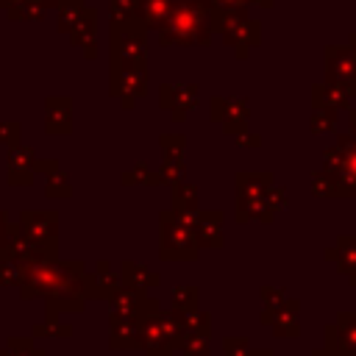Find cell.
Here are the masks:
<instances>
[{
    "label": "cell",
    "mask_w": 356,
    "mask_h": 356,
    "mask_svg": "<svg viewBox=\"0 0 356 356\" xmlns=\"http://www.w3.org/2000/svg\"><path fill=\"white\" fill-rule=\"evenodd\" d=\"M195 217L197 211L178 214V211H161V259H195L197 256V239H195Z\"/></svg>",
    "instance_id": "1"
},
{
    "label": "cell",
    "mask_w": 356,
    "mask_h": 356,
    "mask_svg": "<svg viewBox=\"0 0 356 356\" xmlns=\"http://www.w3.org/2000/svg\"><path fill=\"white\" fill-rule=\"evenodd\" d=\"M273 189L270 172H239L236 175V222L261 220L270 222L273 211L267 206V192Z\"/></svg>",
    "instance_id": "2"
},
{
    "label": "cell",
    "mask_w": 356,
    "mask_h": 356,
    "mask_svg": "<svg viewBox=\"0 0 356 356\" xmlns=\"http://www.w3.org/2000/svg\"><path fill=\"white\" fill-rule=\"evenodd\" d=\"M181 325L172 312H156L142 320V348L147 356H172L178 350Z\"/></svg>",
    "instance_id": "3"
},
{
    "label": "cell",
    "mask_w": 356,
    "mask_h": 356,
    "mask_svg": "<svg viewBox=\"0 0 356 356\" xmlns=\"http://www.w3.org/2000/svg\"><path fill=\"white\" fill-rule=\"evenodd\" d=\"M337 175L342 197H356V136H339L334 147L325 150V167Z\"/></svg>",
    "instance_id": "4"
},
{
    "label": "cell",
    "mask_w": 356,
    "mask_h": 356,
    "mask_svg": "<svg viewBox=\"0 0 356 356\" xmlns=\"http://www.w3.org/2000/svg\"><path fill=\"white\" fill-rule=\"evenodd\" d=\"M17 234L25 245L31 248H44L56 250V236H58V214L56 211H22Z\"/></svg>",
    "instance_id": "5"
},
{
    "label": "cell",
    "mask_w": 356,
    "mask_h": 356,
    "mask_svg": "<svg viewBox=\"0 0 356 356\" xmlns=\"http://www.w3.org/2000/svg\"><path fill=\"white\" fill-rule=\"evenodd\" d=\"M108 303H111V320H139L142 323L159 312V303L153 298H147L139 289H128V286H120L108 298Z\"/></svg>",
    "instance_id": "6"
},
{
    "label": "cell",
    "mask_w": 356,
    "mask_h": 356,
    "mask_svg": "<svg viewBox=\"0 0 356 356\" xmlns=\"http://www.w3.org/2000/svg\"><path fill=\"white\" fill-rule=\"evenodd\" d=\"M325 350L334 356H356V312H342L325 325Z\"/></svg>",
    "instance_id": "7"
},
{
    "label": "cell",
    "mask_w": 356,
    "mask_h": 356,
    "mask_svg": "<svg viewBox=\"0 0 356 356\" xmlns=\"http://www.w3.org/2000/svg\"><path fill=\"white\" fill-rule=\"evenodd\" d=\"M298 309H300V300L286 298L278 309L264 312L261 314V323H267L275 331V337H298V331H300V325H298Z\"/></svg>",
    "instance_id": "8"
},
{
    "label": "cell",
    "mask_w": 356,
    "mask_h": 356,
    "mask_svg": "<svg viewBox=\"0 0 356 356\" xmlns=\"http://www.w3.org/2000/svg\"><path fill=\"white\" fill-rule=\"evenodd\" d=\"M328 81L348 92H356V58L342 50H328Z\"/></svg>",
    "instance_id": "9"
},
{
    "label": "cell",
    "mask_w": 356,
    "mask_h": 356,
    "mask_svg": "<svg viewBox=\"0 0 356 356\" xmlns=\"http://www.w3.org/2000/svg\"><path fill=\"white\" fill-rule=\"evenodd\" d=\"M195 239L203 248H222V214L220 211H197L195 217Z\"/></svg>",
    "instance_id": "10"
},
{
    "label": "cell",
    "mask_w": 356,
    "mask_h": 356,
    "mask_svg": "<svg viewBox=\"0 0 356 356\" xmlns=\"http://www.w3.org/2000/svg\"><path fill=\"white\" fill-rule=\"evenodd\" d=\"M325 259H331L334 267L348 275V284L356 286V236H339L337 245L325 250Z\"/></svg>",
    "instance_id": "11"
},
{
    "label": "cell",
    "mask_w": 356,
    "mask_h": 356,
    "mask_svg": "<svg viewBox=\"0 0 356 356\" xmlns=\"http://www.w3.org/2000/svg\"><path fill=\"white\" fill-rule=\"evenodd\" d=\"M167 33H172V39L184 42V44L195 42V39H197V33H200L197 8H192V6H181V8H175V14H172V22H170Z\"/></svg>",
    "instance_id": "12"
},
{
    "label": "cell",
    "mask_w": 356,
    "mask_h": 356,
    "mask_svg": "<svg viewBox=\"0 0 356 356\" xmlns=\"http://www.w3.org/2000/svg\"><path fill=\"white\" fill-rule=\"evenodd\" d=\"M117 289H120V275L106 261H97L95 273L86 275V298H111Z\"/></svg>",
    "instance_id": "13"
},
{
    "label": "cell",
    "mask_w": 356,
    "mask_h": 356,
    "mask_svg": "<svg viewBox=\"0 0 356 356\" xmlns=\"http://www.w3.org/2000/svg\"><path fill=\"white\" fill-rule=\"evenodd\" d=\"M111 348L128 350V348H142V323L139 320H111Z\"/></svg>",
    "instance_id": "14"
},
{
    "label": "cell",
    "mask_w": 356,
    "mask_h": 356,
    "mask_svg": "<svg viewBox=\"0 0 356 356\" xmlns=\"http://www.w3.org/2000/svg\"><path fill=\"white\" fill-rule=\"evenodd\" d=\"M36 170H42V164L33 159L31 150H14L8 156V181L11 184H31Z\"/></svg>",
    "instance_id": "15"
},
{
    "label": "cell",
    "mask_w": 356,
    "mask_h": 356,
    "mask_svg": "<svg viewBox=\"0 0 356 356\" xmlns=\"http://www.w3.org/2000/svg\"><path fill=\"white\" fill-rule=\"evenodd\" d=\"M120 281H122V286H128V289H139V292H145V289H150V286L159 284V273L147 270L145 264L122 261V267H120Z\"/></svg>",
    "instance_id": "16"
},
{
    "label": "cell",
    "mask_w": 356,
    "mask_h": 356,
    "mask_svg": "<svg viewBox=\"0 0 356 356\" xmlns=\"http://www.w3.org/2000/svg\"><path fill=\"white\" fill-rule=\"evenodd\" d=\"M172 314H175L181 331H192V334H206L209 337L211 320H209L206 312H197V306L195 309H172Z\"/></svg>",
    "instance_id": "17"
},
{
    "label": "cell",
    "mask_w": 356,
    "mask_h": 356,
    "mask_svg": "<svg viewBox=\"0 0 356 356\" xmlns=\"http://www.w3.org/2000/svg\"><path fill=\"white\" fill-rule=\"evenodd\" d=\"M172 211H178V214L200 211L197 209V189H195V184H186V181L172 184Z\"/></svg>",
    "instance_id": "18"
},
{
    "label": "cell",
    "mask_w": 356,
    "mask_h": 356,
    "mask_svg": "<svg viewBox=\"0 0 356 356\" xmlns=\"http://www.w3.org/2000/svg\"><path fill=\"white\" fill-rule=\"evenodd\" d=\"M312 192L317 197H342V186H339L337 175L328 170H320L312 175Z\"/></svg>",
    "instance_id": "19"
},
{
    "label": "cell",
    "mask_w": 356,
    "mask_h": 356,
    "mask_svg": "<svg viewBox=\"0 0 356 356\" xmlns=\"http://www.w3.org/2000/svg\"><path fill=\"white\" fill-rule=\"evenodd\" d=\"M178 350L186 353V356H209V337L206 334L181 331L178 334Z\"/></svg>",
    "instance_id": "20"
},
{
    "label": "cell",
    "mask_w": 356,
    "mask_h": 356,
    "mask_svg": "<svg viewBox=\"0 0 356 356\" xmlns=\"http://www.w3.org/2000/svg\"><path fill=\"white\" fill-rule=\"evenodd\" d=\"M17 242H19L17 228L8 222V214L0 211V259H8L14 253V248H17Z\"/></svg>",
    "instance_id": "21"
},
{
    "label": "cell",
    "mask_w": 356,
    "mask_h": 356,
    "mask_svg": "<svg viewBox=\"0 0 356 356\" xmlns=\"http://www.w3.org/2000/svg\"><path fill=\"white\" fill-rule=\"evenodd\" d=\"M0 284H22V267L17 259H0Z\"/></svg>",
    "instance_id": "22"
},
{
    "label": "cell",
    "mask_w": 356,
    "mask_h": 356,
    "mask_svg": "<svg viewBox=\"0 0 356 356\" xmlns=\"http://www.w3.org/2000/svg\"><path fill=\"white\" fill-rule=\"evenodd\" d=\"M312 131L314 134H325V131H331L334 125H337V108H320L314 117H312Z\"/></svg>",
    "instance_id": "23"
},
{
    "label": "cell",
    "mask_w": 356,
    "mask_h": 356,
    "mask_svg": "<svg viewBox=\"0 0 356 356\" xmlns=\"http://www.w3.org/2000/svg\"><path fill=\"white\" fill-rule=\"evenodd\" d=\"M47 195H50V197L70 195V181H67L64 172H58V167H53L50 175H47Z\"/></svg>",
    "instance_id": "24"
},
{
    "label": "cell",
    "mask_w": 356,
    "mask_h": 356,
    "mask_svg": "<svg viewBox=\"0 0 356 356\" xmlns=\"http://www.w3.org/2000/svg\"><path fill=\"white\" fill-rule=\"evenodd\" d=\"M197 292L195 286H175L172 289V309H195Z\"/></svg>",
    "instance_id": "25"
},
{
    "label": "cell",
    "mask_w": 356,
    "mask_h": 356,
    "mask_svg": "<svg viewBox=\"0 0 356 356\" xmlns=\"http://www.w3.org/2000/svg\"><path fill=\"white\" fill-rule=\"evenodd\" d=\"M159 175H161V181H170V184L184 181V164H181V159H167L164 167L159 170Z\"/></svg>",
    "instance_id": "26"
},
{
    "label": "cell",
    "mask_w": 356,
    "mask_h": 356,
    "mask_svg": "<svg viewBox=\"0 0 356 356\" xmlns=\"http://www.w3.org/2000/svg\"><path fill=\"white\" fill-rule=\"evenodd\" d=\"M222 348H225V356H250V342L245 337H228Z\"/></svg>",
    "instance_id": "27"
},
{
    "label": "cell",
    "mask_w": 356,
    "mask_h": 356,
    "mask_svg": "<svg viewBox=\"0 0 356 356\" xmlns=\"http://www.w3.org/2000/svg\"><path fill=\"white\" fill-rule=\"evenodd\" d=\"M8 356H44L28 339H8Z\"/></svg>",
    "instance_id": "28"
},
{
    "label": "cell",
    "mask_w": 356,
    "mask_h": 356,
    "mask_svg": "<svg viewBox=\"0 0 356 356\" xmlns=\"http://www.w3.org/2000/svg\"><path fill=\"white\" fill-rule=\"evenodd\" d=\"M261 300H264V312H273V309H278V306L286 300V295H284L281 289L264 286V289H261Z\"/></svg>",
    "instance_id": "29"
},
{
    "label": "cell",
    "mask_w": 356,
    "mask_h": 356,
    "mask_svg": "<svg viewBox=\"0 0 356 356\" xmlns=\"http://www.w3.org/2000/svg\"><path fill=\"white\" fill-rule=\"evenodd\" d=\"M161 147H164V156H167V159H181V156H184V136H178V139L164 136V139H161Z\"/></svg>",
    "instance_id": "30"
},
{
    "label": "cell",
    "mask_w": 356,
    "mask_h": 356,
    "mask_svg": "<svg viewBox=\"0 0 356 356\" xmlns=\"http://www.w3.org/2000/svg\"><path fill=\"white\" fill-rule=\"evenodd\" d=\"M250 356H273V350H267V348H259V350H250Z\"/></svg>",
    "instance_id": "31"
},
{
    "label": "cell",
    "mask_w": 356,
    "mask_h": 356,
    "mask_svg": "<svg viewBox=\"0 0 356 356\" xmlns=\"http://www.w3.org/2000/svg\"><path fill=\"white\" fill-rule=\"evenodd\" d=\"M312 356H334V353H331V350H325V348H317Z\"/></svg>",
    "instance_id": "32"
},
{
    "label": "cell",
    "mask_w": 356,
    "mask_h": 356,
    "mask_svg": "<svg viewBox=\"0 0 356 356\" xmlns=\"http://www.w3.org/2000/svg\"><path fill=\"white\" fill-rule=\"evenodd\" d=\"M350 125H353V136H356V111L350 114Z\"/></svg>",
    "instance_id": "33"
}]
</instances>
